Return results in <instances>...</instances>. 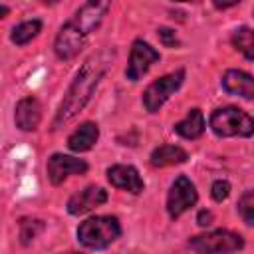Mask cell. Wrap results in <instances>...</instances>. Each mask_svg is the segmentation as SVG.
Masks as SVG:
<instances>
[{
	"label": "cell",
	"mask_w": 254,
	"mask_h": 254,
	"mask_svg": "<svg viewBox=\"0 0 254 254\" xmlns=\"http://www.w3.org/2000/svg\"><path fill=\"white\" fill-rule=\"evenodd\" d=\"M113 60V52L111 50H99L97 54L89 56L83 65L79 67V71L75 73L71 85L67 87V93L54 117L52 127L58 129L62 125H65L67 121H71L83 107L85 103L91 99L93 89L97 87V83L101 81V77L107 73L109 65Z\"/></svg>",
	"instance_id": "cell-1"
},
{
	"label": "cell",
	"mask_w": 254,
	"mask_h": 254,
	"mask_svg": "<svg viewBox=\"0 0 254 254\" xmlns=\"http://www.w3.org/2000/svg\"><path fill=\"white\" fill-rule=\"evenodd\" d=\"M121 234V224L115 216H93L79 224L77 240L91 250H103Z\"/></svg>",
	"instance_id": "cell-2"
},
{
	"label": "cell",
	"mask_w": 254,
	"mask_h": 254,
	"mask_svg": "<svg viewBox=\"0 0 254 254\" xmlns=\"http://www.w3.org/2000/svg\"><path fill=\"white\" fill-rule=\"evenodd\" d=\"M210 129L218 137H250L254 133L252 117L238 107H220L210 115Z\"/></svg>",
	"instance_id": "cell-3"
},
{
	"label": "cell",
	"mask_w": 254,
	"mask_h": 254,
	"mask_svg": "<svg viewBox=\"0 0 254 254\" xmlns=\"http://www.w3.org/2000/svg\"><path fill=\"white\" fill-rule=\"evenodd\" d=\"M189 246L196 254H232L244 248V240L240 234L220 228V230L192 236L189 240Z\"/></svg>",
	"instance_id": "cell-4"
},
{
	"label": "cell",
	"mask_w": 254,
	"mask_h": 254,
	"mask_svg": "<svg viewBox=\"0 0 254 254\" xmlns=\"http://www.w3.org/2000/svg\"><path fill=\"white\" fill-rule=\"evenodd\" d=\"M185 79V69H177L173 73H167L159 79H155L153 83L147 85L145 93H143V105L149 113H157L163 103L183 85Z\"/></svg>",
	"instance_id": "cell-5"
},
{
	"label": "cell",
	"mask_w": 254,
	"mask_h": 254,
	"mask_svg": "<svg viewBox=\"0 0 254 254\" xmlns=\"http://www.w3.org/2000/svg\"><path fill=\"white\" fill-rule=\"evenodd\" d=\"M196 200H198V194H196L194 185L190 183L189 177L181 175V177H177V181L173 183V187L169 190L167 212L171 218H179L183 212H187L190 206H194Z\"/></svg>",
	"instance_id": "cell-6"
},
{
	"label": "cell",
	"mask_w": 254,
	"mask_h": 254,
	"mask_svg": "<svg viewBox=\"0 0 254 254\" xmlns=\"http://www.w3.org/2000/svg\"><path fill=\"white\" fill-rule=\"evenodd\" d=\"M155 62H159V52L151 44H147L143 40H135L131 46L129 64H127V71H125L127 79H131V81L141 79Z\"/></svg>",
	"instance_id": "cell-7"
},
{
	"label": "cell",
	"mask_w": 254,
	"mask_h": 254,
	"mask_svg": "<svg viewBox=\"0 0 254 254\" xmlns=\"http://www.w3.org/2000/svg\"><path fill=\"white\" fill-rule=\"evenodd\" d=\"M85 171H87V163L71 155L54 153L48 159V179L52 185H62L69 175H83Z\"/></svg>",
	"instance_id": "cell-8"
},
{
	"label": "cell",
	"mask_w": 254,
	"mask_h": 254,
	"mask_svg": "<svg viewBox=\"0 0 254 254\" xmlns=\"http://www.w3.org/2000/svg\"><path fill=\"white\" fill-rule=\"evenodd\" d=\"M109 10V2H101V0H89L85 2L69 20V24L73 28H77L83 36H89L103 20V16Z\"/></svg>",
	"instance_id": "cell-9"
},
{
	"label": "cell",
	"mask_w": 254,
	"mask_h": 254,
	"mask_svg": "<svg viewBox=\"0 0 254 254\" xmlns=\"http://www.w3.org/2000/svg\"><path fill=\"white\" fill-rule=\"evenodd\" d=\"M85 38L77 28H73L69 24V20L62 26V30L58 32L56 36V42H54V52L60 60H71L79 54V50L83 48L85 44Z\"/></svg>",
	"instance_id": "cell-10"
},
{
	"label": "cell",
	"mask_w": 254,
	"mask_h": 254,
	"mask_svg": "<svg viewBox=\"0 0 254 254\" xmlns=\"http://www.w3.org/2000/svg\"><path fill=\"white\" fill-rule=\"evenodd\" d=\"M105 202H107V190L101 189V187L89 185L83 190H79V192L69 196L67 212L79 216V214H85V212H89V210H93V208H97V206H101Z\"/></svg>",
	"instance_id": "cell-11"
},
{
	"label": "cell",
	"mask_w": 254,
	"mask_h": 254,
	"mask_svg": "<svg viewBox=\"0 0 254 254\" xmlns=\"http://www.w3.org/2000/svg\"><path fill=\"white\" fill-rule=\"evenodd\" d=\"M107 179L113 187L123 189L127 192H141L143 190V179L139 171L133 165H113L107 169Z\"/></svg>",
	"instance_id": "cell-12"
},
{
	"label": "cell",
	"mask_w": 254,
	"mask_h": 254,
	"mask_svg": "<svg viewBox=\"0 0 254 254\" xmlns=\"http://www.w3.org/2000/svg\"><path fill=\"white\" fill-rule=\"evenodd\" d=\"M14 121L16 127L22 131H34L40 121H42V105L36 97L28 95L24 99H20L16 103V111H14Z\"/></svg>",
	"instance_id": "cell-13"
},
{
	"label": "cell",
	"mask_w": 254,
	"mask_h": 254,
	"mask_svg": "<svg viewBox=\"0 0 254 254\" xmlns=\"http://www.w3.org/2000/svg\"><path fill=\"white\" fill-rule=\"evenodd\" d=\"M222 87L232 93V95H240L244 99H252L254 97V79L250 73L242 71V69H228L222 75Z\"/></svg>",
	"instance_id": "cell-14"
},
{
	"label": "cell",
	"mask_w": 254,
	"mask_h": 254,
	"mask_svg": "<svg viewBox=\"0 0 254 254\" xmlns=\"http://www.w3.org/2000/svg\"><path fill=\"white\" fill-rule=\"evenodd\" d=\"M97 139H99L97 125L93 121H85L67 137V147L75 153H83V151H89Z\"/></svg>",
	"instance_id": "cell-15"
},
{
	"label": "cell",
	"mask_w": 254,
	"mask_h": 254,
	"mask_svg": "<svg viewBox=\"0 0 254 254\" xmlns=\"http://www.w3.org/2000/svg\"><path fill=\"white\" fill-rule=\"evenodd\" d=\"M187 159H189L187 151L181 149V147H177V145H161V147H157V149L151 153V157H149V161H151L153 167L181 165V163H185Z\"/></svg>",
	"instance_id": "cell-16"
},
{
	"label": "cell",
	"mask_w": 254,
	"mask_h": 254,
	"mask_svg": "<svg viewBox=\"0 0 254 254\" xmlns=\"http://www.w3.org/2000/svg\"><path fill=\"white\" fill-rule=\"evenodd\" d=\"M175 131L183 139H196L204 133V115L200 109H190L187 117L179 123H175Z\"/></svg>",
	"instance_id": "cell-17"
},
{
	"label": "cell",
	"mask_w": 254,
	"mask_h": 254,
	"mask_svg": "<svg viewBox=\"0 0 254 254\" xmlns=\"http://www.w3.org/2000/svg\"><path fill=\"white\" fill-rule=\"evenodd\" d=\"M42 30V22L40 20H26L22 24H18L12 34H10V40L16 44V46H26L28 42H32Z\"/></svg>",
	"instance_id": "cell-18"
},
{
	"label": "cell",
	"mask_w": 254,
	"mask_h": 254,
	"mask_svg": "<svg viewBox=\"0 0 254 254\" xmlns=\"http://www.w3.org/2000/svg\"><path fill=\"white\" fill-rule=\"evenodd\" d=\"M232 44L236 50H240L244 54L246 60H254V38H252V30L248 26H242L232 34Z\"/></svg>",
	"instance_id": "cell-19"
},
{
	"label": "cell",
	"mask_w": 254,
	"mask_h": 254,
	"mask_svg": "<svg viewBox=\"0 0 254 254\" xmlns=\"http://www.w3.org/2000/svg\"><path fill=\"white\" fill-rule=\"evenodd\" d=\"M44 230V220L40 218H22L20 220V240L22 244H30Z\"/></svg>",
	"instance_id": "cell-20"
},
{
	"label": "cell",
	"mask_w": 254,
	"mask_h": 254,
	"mask_svg": "<svg viewBox=\"0 0 254 254\" xmlns=\"http://www.w3.org/2000/svg\"><path fill=\"white\" fill-rule=\"evenodd\" d=\"M238 212H240V216L244 218V222L248 226L254 224V190L252 189H248L240 196V200H238Z\"/></svg>",
	"instance_id": "cell-21"
},
{
	"label": "cell",
	"mask_w": 254,
	"mask_h": 254,
	"mask_svg": "<svg viewBox=\"0 0 254 254\" xmlns=\"http://www.w3.org/2000/svg\"><path fill=\"white\" fill-rule=\"evenodd\" d=\"M210 194H212V198H214L216 202H222V200L230 194V183H228V181H222V179L214 181L212 187H210Z\"/></svg>",
	"instance_id": "cell-22"
},
{
	"label": "cell",
	"mask_w": 254,
	"mask_h": 254,
	"mask_svg": "<svg viewBox=\"0 0 254 254\" xmlns=\"http://www.w3.org/2000/svg\"><path fill=\"white\" fill-rule=\"evenodd\" d=\"M157 34H159V40H161V44L165 48H177L179 46V38H177L175 30H171V28H159Z\"/></svg>",
	"instance_id": "cell-23"
},
{
	"label": "cell",
	"mask_w": 254,
	"mask_h": 254,
	"mask_svg": "<svg viewBox=\"0 0 254 254\" xmlns=\"http://www.w3.org/2000/svg\"><path fill=\"white\" fill-rule=\"evenodd\" d=\"M212 212L210 210H200L198 214H196V222L200 224V226H208V224H212Z\"/></svg>",
	"instance_id": "cell-24"
},
{
	"label": "cell",
	"mask_w": 254,
	"mask_h": 254,
	"mask_svg": "<svg viewBox=\"0 0 254 254\" xmlns=\"http://www.w3.org/2000/svg\"><path fill=\"white\" fill-rule=\"evenodd\" d=\"M8 12H10V8H8V6H4V4H0V18H4Z\"/></svg>",
	"instance_id": "cell-25"
},
{
	"label": "cell",
	"mask_w": 254,
	"mask_h": 254,
	"mask_svg": "<svg viewBox=\"0 0 254 254\" xmlns=\"http://www.w3.org/2000/svg\"><path fill=\"white\" fill-rule=\"evenodd\" d=\"M67 254H77V252H67Z\"/></svg>",
	"instance_id": "cell-26"
}]
</instances>
